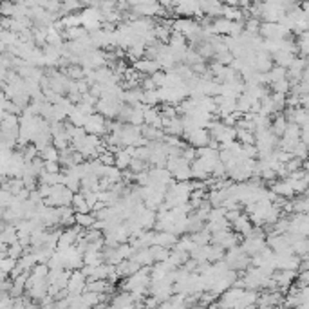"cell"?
Masks as SVG:
<instances>
[{
  "label": "cell",
  "mask_w": 309,
  "mask_h": 309,
  "mask_svg": "<svg viewBox=\"0 0 309 309\" xmlns=\"http://www.w3.org/2000/svg\"><path fill=\"white\" fill-rule=\"evenodd\" d=\"M58 150L56 147H51V145H47L45 148H42L40 150V154H42V157H44V161L45 163H56L58 161Z\"/></svg>",
  "instance_id": "cell-6"
},
{
  "label": "cell",
  "mask_w": 309,
  "mask_h": 309,
  "mask_svg": "<svg viewBox=\"0 0 309 309\" xmlns=\"http://www.w3.org/2000/svg\"><path fill=\"white\" fill-rule=\"evenodd\" d=\"M84 131L85 134L89 132V136H101V134H105L107 132V129H109V125H107V121L103 120V116L101 114H90L87 116V120H85L84 123Z\"/></svg>",
  "instance_id": "cell-1"
},
{
  "label": "cell",
  "mask_w": 309,
  "mask_h": 309,
  "mask_svg": "<svg viewBox=\"0 0 309 309\" xmlns=\"http://www.w3.org/2000/svg\"><path fill=\"white\" fill-rule=\"evenodd\" d=\"M85 286H87V278L82 271H73L69 275V282H67V291L71 295H82L85 291Z\"/></svg>",
  "instance_id": "cell-2"
},
{
  "label": "cell",
  "mask_w": 309,
  "mask_h": 309,
  "mask_svg": "<svg viewBox=\"0 0 309 309\" xmlns=\"http://www.w3.org/2000/svg\"><path fill=\"white\" fill-rule=\"evenodd\" d=\"M184 136L190 143H194L195 147H205L208 145L210 134L205 129H190V131H184Z\"/></svg>",
  "instance_id": "cell-3"
},
{
  "label": "cell",
  "mask_w": 309,
  "mask_h": 309,
  "mask_svg": "<svg viewBox=\"0 0 309 309\" xmlns=\"http://www.w3.org/2000/svg\"><path fill=\"white\" fill-rule=\"evenodd\" d=\"M74 221H76L80 226H84V228H89V226L94 224V217H90L89 214H76L74 215Z\"/></svg>",
  "instance_id": "cell-7"
},
{
  "label": "cell",
  "mask_w": 309,
  "mask_h": 309,
  "mask_svg": "<svg viewBox=\"0 0 309 309\" xmlns=\"http://www.w3.org/2000/svg\"><path fill=\"white\" fill-rule=\"evenodd\" d=\"M136 69L139 71V73H147V74H156L157 69H159V65H157L154 60H150V58H143V60H139V62H136Z\"/></svg>",
  "instance_id": "cell-4"
},
{
  "label": "cell",
  "mask_w": 309,
  "mask_h": 309,
  "mask_svg": "<svg viewBox=\"0 0 309 309\" xmlns=\"http://www.w3.org/2000/svg\"><path fill=\"white\" fill-rule=\"evenodd\" d=\"M134 9L139 13V15L143 16H152V15H157L159 13V9H161V5L159 4H136L132 5Z\"/></svg>",
  "instance_id": "cell-5"
}]
</instances>
